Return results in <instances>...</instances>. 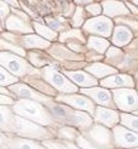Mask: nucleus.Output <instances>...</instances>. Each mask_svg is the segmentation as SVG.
<instances>
[{"label": "nucleus", "instance_id": "27", "mask_svg": "<svg viewBox=\"0 0 138 149\" xmlns=\"http://www.w3.org/2000/svg\"><path fill=\"white\" fill-rule=\"evenodd\" d=\"M16 81H17V78L10 75L9 72H6L4 68L1 69V84L3 85H9L12 83H16Z\"/></svg>", "mask_w": 138, "mask_h": 149}, {"label": "nucleus", "instance_id": "9", "mask_svg": "<svg viewBox=\"0 0 138 149\" xmlns=\"http://www.w3.org/2000/svg\"><path fill=\"white\" fill-rule=\"evenodd\" d=\"M114 137L116 146L119 147H136L138 146V133L131 132L121 126L114 129Z\"/></svg>", "mask_w": 138, "mask_h": 149}, {"label": "nucleus", "instance_id": "16", "mask_svg": "<svg viewBox=\"0 0 138 149\" xmlns=\"http://www.w3.org/2000/svg\"><path fill=\"white\" fill-rule=\"evenodd\" d=\"M132 39V31L125 26H118L113 35V42L118 46H125Z\"/></svg>", "mask_w": 138, "mask_h": 149}, {"label": "nucleus", "instance_id": "20", "mask_svg": "<svg viewBox=\"0 0 138 149\" xmlns=\"http://www.w3.org/2000/svg\"><path fill=\"white\" fill-rule=\"evenodd\" d=\"M22 41H23V45L27 47H47L49 46V42L46 40L35 35H27L22 39Z\"/></svg>", "mask_w": 138, "mask_h": 149}, {"label": "nucleus", "instance_id": "34", "mask_svg": "<svg viewBox=\"0 0 138 149\" xmlns=\"http://www.w3.org/2000/svg\"><path fill=\"white\" fill-rule=\"evenodd\" d=\"M1 12H3V18H4V15H7V12H9L7 5L5 3H1Z\"/></svg>", "mask_w": 138, "mask_h": 149}, {"label": "nucleus", "instance_id": "18", "mask_svg": "<svg viewBox=\"0 0 138 149\" xmlns=\"http://www.w3.org/2000/svg\"><path fill=\"white\" fill-rule=\"evenodd\" d=\"M5 139L9 142V148H18V149H26V148H40L41 146L36 142H29V141H24L22 138H6Z\"/></svg>", "mask_w": 138, "mask_h": 149}, {"label": "nucleus", "instance_id": "17", "mask_svg": "<svg viewBox=\"0 0 138 149\" xmlns=\"http://www.w3.org/2000/svg\"><path fill=\"white\" fill-rule=\"evenodd\" d=\"M104 7V13L107 16H116V15H127L128 10L125 7V5L118 3V1H104L103 3Z\"/></svg>", "mask_w": 138, "mask_h": 149}, {"label": "nucleus", "instance_id": "2", "mask_svg": "<svg viewBox=\"0 0 138 149\" xmlns=\"http://www.w3.org/2000/svg\"><path fill=\"white\" fill-rule=\"evenodd\" d=\"M46 106L49 110L57 119H61V121H64L67 124H73L76 126H81V127H86V126H90L92 124V119L87 114L83 113V111L73 110L70 108L58 106V104L50 103V102L46 103Z\"/></svg>", "mask_w": 138, "mask_h": 149}, {"label": "nucleus", "instance_id": "15", "mask_svg": "<svg viewBox=\"0 0 138 149\" xmlns=\"http://www.w3.org/2000/svg\"><path fill=\"white\" fill-rule=\"evenodd\" d=\"M101 84L105 87H115V86H131V87H133L135 81L131 77L125 75V74H121V75H114V77L102 80Z\"/></svg>", "mask_w": 138, "mask_h": 149}, {"label": "nucleus", "instance_id": "30", "mask_svg": "<svg viewBox=\"0 0 138 149\" xmlns=\"http://www.w3.org/2000/svg\"><path fill=\"white\" fill-rule=\"evenodd\" d=\"M87 10L90 12H92V15H98V13H101V5L99 4H92L87 7Z\"/></svg>", "mask_w": 138, "mask_h": 149}, {"label": "nucleus", "instance_id": "31", "mask_svg": "<svg viewBox=\"0 0 138 149\" xmlns=\"http://www.w3.org/2000/svg\"><path fill=\"white\" fill-rule=\"evenodd\" d=\"M46 21H47V23H49V26H50L51 28H53V29H61V28H62V24H61L58 21H56V19L47 18Z\"/></svg>", "mask_w": 138, "mask_h": 149}, {"label": "nucleus", "instance_id": "1", "mask_svg": "<svg viewBox=\"0 0 138 149\" xmlns=\"http://www.w3.org/2000/svg\"><path fill=\"white\" fill-rule=\"evenodd\" d=\"M13 110L18 115H22L26 119H29L32 121H36L39 124L49 125L52 123L46 109L42 106H40L38 101L27 100V98L17 101L13 104Z\"/></svg>", "mask_w": 138, "mask_h": 149}, {"label": "nucleus", "instance_id": "36", "mask_svg": "<svg viewBox=\"0 0 138 149\" xmlns=\"http://www.w3.org/2000/svg\"><path fill=\"white\" fill-rule=\"evenodd\" d=\"M76 3L80 4V3H83V4H89L91 3V0H76Z\"/></svg>", "mask_w": 138, "mask_h": 149}, {"label": "nucleus", "instance_id": "24", "mask_svg": "<svg viewBox=\"0 0 138 149\" xmlns=\"http://www.w3.org/2000/svg\"><path fill=\"white\" fill-rule=\"evenodd\" d=\"M40 56V52L39 51H32L31 54H29V59H31V62L35 65H44V64H47V63H51L50 59L46 57V55H44V52L41 54V57Z\"/></svg>", "mask_w": 138, "mask_h": 149}, {"label": "nucleus", "instance_id": "8", "mask_svg": "<svg viewBox=\"0 0 138 149\" xmlns=\"http://www.w3.org/2000/svg\"><path fill=\"white\" fill-rule=\"evenodd\" d=\"M86 135L89 137V141H91V142L93 141L97 147H108L112 143V133L103 126H92L91 130Z\"/></svg>", "mask_w": 138, "mask_h": 149}, {"label": "nucleus", "instance_id": "26", "mask_svg": "<svg viewBox=\"0 0 138 149\" xmlns=\"http://www.w3.org/2000/svg\"><path fill=\"white\" fill-rule=\"evenodd\" d=\"M34 28L36 29V32L39 34L45 35L47 39H56V33H55V31H52V29L45 28V27L40 26L39 23H34Z\"/></svg>", "mask_w": 138, "mask_h": 149}, {"label": "nucleus", "instance_id": "19", "mask_svg": "<svg viewBox=\"0 0 138 149\" xmlns=\"http://www.w3.org/2000/svg\"><path fill=\"white\" fill-rule=\"evenodd\" d=\"M87 70H89L90 73H93L96 77H104V75H108V74H113L115 73L116 70L114 68H112V67H108L105 64H102V63H94L90 67H87Z\"/></svg>", "mask_w": 138, "mask_h": 149}, {"label": "nucleus", "instance_id": "37", "mask_svg": "<svg viewBox=\"0 0 138 149\" xmlns=\"http://www.w3.org/2000/svg\"><path fill=\"white\" fill-rule=\"evenodd\" d=\"M5 1H7V3H10L11 5H15V6H16V5H17V3H16V0H5Z\"/></svg>", "mask_w": 138, "mask_h": 149}, {"label": "nucleus", "instance_id": "7", "mask_svg": "<svg viewBox=\"0 0 138 149\" xmlns=\"http://www.w3.org/2000/svg\"><path fill=\"white\" fill-rule=\"evenodd\" d=\"M84 29L87 32H90V33L108 36V35L112 34L113 22L105 17H97V18L90 19L87 22V23L84 26Z\"/></svg>", "mask_w": 138, "mask_h": 149}, {"label": "nucleus", "instance_id": "32", "mask_svg": "<svg viewBox=\"0 0 138 149\" xmlns=\"http://www.w3.org/2000/svg\"><path fill=\"white\" fill-rule=\"evenodd\" d=\"M78 142H79V147H87V148H93L92 143H87L86 139L83 137H78Z\"/></svg>", "mask_w": 138, "mask_h": 149}, {"label": "nucleus", "instance_id": "25", "mask_svg": "<svg viewBox=\"0 0 138 149\" xmlns=\"http://www.w3.org/2000/svg\"><path fill=\"white\" fill-rule=\"evenodd\" d=\"M58 136L63 139H74L78 136V132L73 127H62L58 131Z\"/></svg>", "mask_w": 138, "mask_h": 149}, {"label": "nucleus", "instance_id": "6", "mask_svg": "<svg viewBox=\"0 0 138 149\" xmlns=\"http://www.w3.org/2000/svg\"><path fill=\"white\" fill-rule=\"evenodd\" d=\"M1 63L6 69H9L11 73L16 74L17 77L26 75L27 73L32 72V67L29 65L24 59H22L10 52H1Z\"/></svg>", "mask_w": 138, "mask_h": 149}, {"label": "nucleus", "instance_id": "5", "mask_svg": "<svg viewBox=\"0 0 138 149\" xmlns=\"http://www.w3.org/2000/svg\"><path fill=\"white\" fill-rule=\"evenodd\" d=\"M41 75L45 80H47V83H50L55 88H57L58 91H62V92H75V91H78L74 85L71 83H69L62 74H60L53 68H44L41 70Z\"/></svg>", "mask_w": 138, "mask_h": 149}, {"label": "nucleus", "instance_id": "4", "mask_svg": "<svg viewBox=\"0 0 138 149\" xmlns=\"http://www.w3.org/2000/svg\"><path fill=\"white\" fill-rule=\"evenodd\" d=\"M116 107L123 111H135L138 109V93L131 88L114 90Z\"/></svg>", "mask_w": 138, "mask_h": 149}, {"label": "nucleus", "instance_id": "11", "mask_svg": "<svg viewBox=\"0 0 138 149\" xmlns=\"http://www.w3.org/2000/svg\"><path fill=\"white\" fill-rule=\"evenodd\" d=\"M58 101H62L64 103L69 104V106H73L78 109H83V110H86L89 113H94V106L93 103L87 100L86 97H83V96H60L57 97Z\"/></svg>", "mask_w": 138, "mask_h": 149}, {"label": "nucleus", "instance_id": "28", "mask_svg": "<svg viewBox=\"0 0 138 149\" xmlns=\"http://www.w3.org/2000/svg\"><path fill=\"white\" fill-rule=\"evenodd\" d=\"M73 21H74L75 26H79V24L83 23V21H84V10L83 9H80L79 7V9L76 10V13H75L74 18H73Z\"/></svg>", "mask_w": 138, "mask_h": 149}, {"label": "nucleus", "instance_id": "3", "mask_svg": "<svg viewBox=\"0 0 138 149\" xmlns=\"http://www.w3.org/2000/svg\"><path fill=\"white\" fill-rule=\"evenodd\" d=\"M3 121H5V127L3 129H9L12 127V131L17 132L18 135L22 136H28L32 138H42V137H49L50 133L47 131H45L40 126L35 125L34 123H32V120H26V119H22L18 116H13L12 120H7V119L3 118Z\"/></svg>", "mask_w": 138, "mask_h": 149}, {"label": "nucleus", "instance_id": "33", "mask_svg": "<svg viewBox=\"0 0 138 149\" xmlns=\"http://www.w3.org/2000/svg\"><path fill=\"white\" fill-rule=\"evenodd\" d=\"M1 100H3V104H15V101L12 98H9V97H4V96H1Z\"/></svg>", "mask_w": 138, "mask_h": 149}, {"label": "nucleus", "instance_id": "13", "mask_svg": "<svg viewBox=\"0 0 138 149\" xmlns=\"http://www.w3.org/2000/svg\"><path fill=\"white\" fill-rule=\"evenodd\" d=\"M94 119H96V121H99L107 126H114L119 121V115L115 110L97 107L94 110Z\"/></svg>", "mask_w": 138, "mask_h": 149}, {"label": "nucleus", "instance_id": "14", "mask_svg": "<svg viewBox=\"0 0 138 149\" xmlns=\"http://www.w3.org/2000/svg\"><path fill=\"white\" fill-rule=\"evenodd\" d=\"M65 74L74 81L78 85H83V86H92L97 84V80L90 77L87 73L83 70H67Z\"/></svg>", "mask_w": 138, "mask_h": 149}, {"label": "nucleus", "instance_id": "23", "mask_svg": "<svg viewBox=\"0 0 138 149\" xmlns=\"http://www.w3.org/2000/svg\"><path fill=\"white\" fill-rule=\"evenodd\" d=\"M121 123L122 125L127 126L128 129L137 131L138 132V116L135 115H130V114H121Z\"/></svg>", "mask_w": 138, "mask_h": 149}, {"label": "nucleus", "instance_id": "22", "mask_svg": "<svg viewBox=\"0 0 138 149\" xmlns=\"http://www.w3.org/2000/svg\"><path fill=\"white\" fill-rule=\"evenodd\" d=\"M28 81L31 83L36 90H39L41 92H45L46 95H55L53 88L51 87L50 85H47L46 83H44L42 80H38V79H32L31 77L28 78Z\"/></svg>", "mask_w": 138, "mask_h": 149}, {"label": "nucleus", "instance_id": "29", "mask_svg": "<svg viewBox=\"0 0 138 149\" xmlns=\"http://www.w3.org/2000/svg\"><path fill=\"white\" fill-rule=\"evenodd\" d=\"M3 44H1V45H3V47H6V49H11L12 51H15V52H16V54H19L21 56H24L26 55V52L23 51V50H22L21 47H17V46H10L9 45V44H7L6 41L4 42V41H1Z\"/></svg>", "mask_w": 138, "mask_h": 149}, {"label": "nucleus", "instance_id": "39", "mask_svg": "<svg viewBox=\"0 0 138 149\" xmlns=\"http://www.w3.org/2000/svg\"><path fill=\"white\" fill-rule=\"evenodd\" d=\"M133 1L136 3V5H138V0H133Z\"/></svg>", "mask_w": 138, "mask_h": 149}, {"label": "nucleus", "instance_id": "35", "mask_svg": "<svg viewBox=\"0 0 138 149\" xmlns=\"http://www.w3.org/2000/svg\"><path fill=\"white\" fill-rule=\"evenodd\" d=\"M127 6H128V9H130L131 11H132L135 15H136V13H138V9H136V7H135L133 5H131L130 3H127Z\"/></svg>", "mask_w": 138, "mask_h": 149}, {"label": "nucleus", "instance_id": "38", "mask_svg": "<svg viewBox=\"0 0 138 149\" xmlns=\"http://www.w3.org/2000/svg\"><path fill=\"white\" fill-rule=\"evenodd\" d=\"M133 113H135L136 115H138V109H137V110H135V111H133Z\"/></svg>", "mask_w": 138, "mask_h": 149}, {"label": "nucleus", "instance_id": "21", "mask_svg": "<svg viewBox=\"0 0 138 149\" xmlns=\"http://www.w3.org/2000/svg\"><path fill=\"white\" fill-rule=\"evenodd\" d=\"M89 46L93 50H96L97 52H103L107 50V47L109 46V42L104 39H101V38H94V36H91L89 39Z\"/></svg>", "mask_w": 138, "mask_h": 149}, {"label": "nucleus", "instance_id": "12", "mask_svg": "<svg viewBox=\"0 0 138 149\" xmlns=\"http://www.w3.org/2000/svg\"><path fill=\"white\" fill-rule=\"evenodd\" d=\"M81 92L85 95H89L96 101L97 103L102 106H113L112 101V93L105 88H99V87H93V88H85Z\"/></svg>", "mask_w": 138, "mask_h": 149}, {"label": "nucleus", "instance_id": "10", "mask_svg": "<svg viewBox=\"0 0 138 149\" xmlns=\"http://www.w3.org/2000/svg\"><path fill=\"white\" fill-rule=\"evenodd\" d=\"M11 90L15 92V95L19 96L22 98H27V100H34L38 102H42V103H47L50 102V98L45 95H41L38 91H34L32 87H29L28 85L24 84H17L11 86Z\"/></svg>", "mask_w": 138, "mask_h": 149}]
</instances>
